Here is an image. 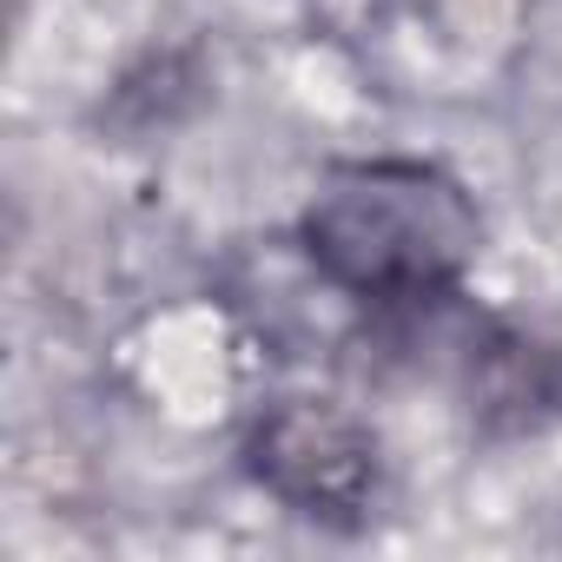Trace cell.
<instances>
[{"label": "cell", "instance_id": "cell-1", "mask_svg": "<svg viewBox=\"0 0 562 562\" xmlns=\"http://www.w3.org/2000/svg\"><path fill=\"white\" fill-rule=\"evenodd\" d=\"M299 245L325 285L364 305H424L457 292L483 258V212L443 166L351 159L312 186Z\"/></svg>", "mask_w": 562, "mask_h": 562}, {"label": "cell", "instance_id": "cell-2", "mask_svg": "<svg viewBox=\"0 0 562 562\" xmlns=\"http://www.w3.org/2000/svg\"><path fill=\"white\" fill-rule=\"evenodd\" d=\"M245 470L292 516L351 529L378 503L384 450H378V430L338 397H278L245 430Z\"/></svg>", "mask_w": 562, "mask_h": 562}]
</instances>
